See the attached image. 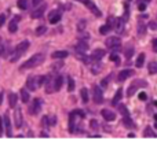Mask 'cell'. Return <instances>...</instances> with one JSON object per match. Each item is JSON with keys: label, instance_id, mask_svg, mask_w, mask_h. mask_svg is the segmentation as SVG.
Returning <instances> with one entry per match:
<instances>
[{"label": "cell", "instance_id": "6da1fadb", "mask_svg": "<svg viewBox=\"0 0 157 148\" xmlns=\"http://www.w3.org/2000/svg\"><path fill=\"white\" fill-rule=\"evenodd\" d=\"M43 62H44V55L43 54H35L30 59H28L24 64H21L20 70H30V69H35L37 66H40Z\"/></svg>", "mask_w": 157, "mask_h": 148}, {"label": "cell", "instance_id": "7a4b0ae2", "mask_svg": "<svg viewBox=\"0 0 157 148\" xmlns=\"http://www.w3.org/2000/svg\"><path fill=\"white\" fill-rule=\"evenodd\" d=\"M28 48H29V41L28 40H25V41H22V43H20V44L15 47V49H14V51L8 55V60H10V62H17L21 56L24 55L25 52L28 51Z\"/></svg>", "mask_w": 157, "mask_h": 148}, {"label": "cell", "instance_id": "3957f363", "mask_svg": "<svg viewBox=\"0 0 157 148\" xmlns=\"http://www.w3.org/2000/svg\"><path fill=\"white\" fill-rule=\"evenodd\" d=\"M76 118L84 119L85 118L84 111H81V110H73V111L69 114V132L70 133H76V124H75Z\"/></svg>", "mask_w": 157, "mask_h": 148}, {"label": "cell", "instance_id": "277c9868", "mask_svg": "<svg viewBox=\"0 0 157 148\" xmlns=\"http://www.w3.org/2000/svg\"><path fill=\"white\" fill-rule=\"evenodd\" d=\"M46 78H47V77H44V76H32V77H29L28 81H26V87H28V89H30V91H36L40 85L46 84Z\"/></svg>", "mask_w": 157, "mask_h": 148}, {"label": "cell", "instance_id": "5b68a950", "mask_svg": "<svg viewBox=\"0 0 157 148\" xmlns=\"http://www.w3.org/2000/svg\"><path fill=\"white\" fill-rule=\"evenodd\" d=\"M105 44L108 47L109 49H112V51H119L120 49V45H121V40L120 37H109L108 40L105 41Z\"/></svg>", "mask_w": 157, "mask_h": 148}, {"label": "cell", "instance_id": "8992f818", "mask_svg": "<svg viewBox=\"0 0 157 148\" xmlns=\"http://www.w3.org/2000/svg\"><path fill=\"white\" fill-rule=\"evenodd\" d=\"M41 106H43V100L41 99H33V102L30 103L29 106V114H32V115H37L41 110Z\"/></svg>", "mask_w": 157, "mask_h": 148}, {"label": "cell", "instance_id": "52a82bcc", "mask_svg": "<svg viewBox=\"0 0 157 148\" xmlns=\"http://www.w3.org/2000/svg\"><path fill=\"white\" fill-rule=\"evenodd\" d=\"M81 1L84 3V6H85V7L88 8L90 11L93 12V14H94L95 16H98V18H99V16H102V11L97 7V6H95V4H94V1H93V0H81Z\"/></svg>", "mask_w": 157, "mask_h": 148}, {"label": "cell", "instance_id": "ba28073f", "mask_svg": "<svg viewBox=\"0 0 157 148\" xmlns=\"http://www.w3.org/2000/svg\"><path fill=\"white\" fill-rule=\"evenodd\" d=\"M93 99L95 102V104H102L103 103V93H102L101 88L94 85L93 87Z\"/></svg>", "mask_w": 157, "mask_h": 148}, {"label": "cell", "instance_id": "9c48e42d", "mask_svg": "<svg viewBox=\"0 0 157 148\" xmlns=\"http://www.w3.org/2000/svg\"><path fill=\"white\" fill-rule=\"evenodd\" d=\"M146 85H148V84H146L143 80H137L132 85H131V87H130L128 89H127V96L131 97L134 93L137 92V89H138V88H141V87H146Z\"/></svg>", "mask_w": 157, "mask_h": 148}, {"label": "cell", "instance_id": "30bf717a", "mask_svg": "<svg viewBox=\"0 0 157 148\" xmlns=\"http://www.w3.org/2000/svg\"><path fill=\"white\" fill-rule=\"evenodd\" d=\"M101 114L105 118V121H108V122H112V121L116 119V114L113 111H110V110H108V108H103L101 111Z\"/></svg>", "mask_w": 157, "mask_h": 148}, {"label": "cell", "instance_id": "8fae6325", "mask_svg": "<svg viewBox=\"0 0 157 148\" xmlns=\"http://www.w3.org/2000/svg\"><path fill=\"white\" fill-rule=\"evenodd\" d=\"M134 74V71L131 70V69H125V70H121L120 73H119V77H117V80L119 81H125L127 78H130V77Z\"/></svg>", "mask_w": 157, "mask_h": 148}, {"label": "cell", "instance_id": "7c38bea8", "mask_svg": "<svg viewBox=\"0 0 157 148\" xmlns=\"http://www.w3.org/2000/svg\"><path fill=\"white\" fill-rule=\"evenodd\" d=\"M4 126H6V134H7L8 137H12V129H11V122H10V117H8V114H6L4 115Z\"/></svg>", "mask_w": 157, "mask_h": 148}, {"label": "cell", "instance_id": "4fadbf2b", "mask_svg": "<svg viewBox=\"0 0 157 148\" xmlns=\"http://www.w3.org/2000/svg\"><path fill=\"white\" fill-rule=\"evenodd\" d=\"M61 18H62V15H61L59 11H51L48 16V21H50V24H58L61 21Z\"/></svg>", "mask_w": 157, "mask_h": 148}, {"label": "cell", "instance_id": "5bb4252c", "mask_svg": "<svg viewBox=\"0 0 157 148\" xmlns=\"http://www.w3.org/2000/svg\"><path fill=\"white\" fill-rule=\"evenodd\" d=\"M105 55H106V51H105V49H95V51H93V54H91V58H93V60L99 62Z\"/></svg>", "mask_w": 157, "mask_h": 148}, {"label": "cell", "instance_id": "9a60e30c", "mask_svg": "<svg viewBox=\"0 0 157 148\" xmlns=\"http://www.w3.org/2000/svg\"><path fill=\"white\" fill-rule=\"evenodd\" d=\"M18 21H20V15H15V18L8 24V32H11V33L17 32V29H18Z\"/></svg>", "mask_w": 157, "mask_h": 148}, {"label": "cell", "instance_id": "2e32d148", "mask_svg": "<svg viewBox=\"0 0 157 148\" xmlns=\"http://www.w3.org/2000/svg\"><path fill=\"white\" fill-rule=\"evenodd\" d=\"M14 118H15V126L18 129L22 128V125H24V119H22V112L21 110H17L15 114H14Z\"/></svg>", "mask_w": 157, "mask_h": 148}, {"label": "cell", "instance_id": "e0dca14e", "mask_svg": "<svg viewBox=\"0 0 157 148\" xmlns=\"http://www.w3.org/2000/svg\"><path fill=\"white\" fill-rule=\"evenodd\" d=\"M46 7H47L46 4H41V6L37 8V10H35V11L32 12V18H33V19H37V18H40V16L43 15V12L46 11Z\"/></svg>", "mask_w": 157, "mask_h": 148}, {"label": "cell", "instance_id": "ac0fdd59", "mask_svg": "<svg viewBox=\"0 0 157 148\" xmlns=\"http://www.w3.org/2000/svg\"><path fill=\"white\" fill-rule=\"evenodd\" d=\"M62 84H64V77L58 76L55 80H54V92H58L61 89V87H62Z\"/></svg>", "mask_w": 157, "mask_h": 148}, {"label": "cell", "instance_id": "d6986e66", "mask_svg": "<svg viewBox=\"0 0 157 148\" xmlns=\"http://www.w3.org/2000/svg\"><path fill=\"white\" fill-rule=\"evenodd\" d=\"M124 18H119V19L114 21V29H116L119 33L123 32V29H124Z\"/></svg>", "mask_w": 157, "mask_h": 148}, {"label": "cell", "instance_id": "ffe728a7", "mask_svg": "<svg viewBox=\"0 0 157 148\" xmlns=\"http://www.w3.org/2000/svg\"><path fill=\"white\" fill-rule=\"evenodd\" d=\"M54 91V80H51L50 77L46 78V92L47 93H52Z\"/></svg>", "mask_w": 157, "mask_h": 148}, {"label": "cell", "instance_id": "44dd1931", "mask_svg": "<svg viewBox=\"0 0 157 148\" xmlns=\"http://www.w3.org/2000/svg\"><path fill=\"white\" fill-rule=\"evenodd\" d=\"M17 100H18V96H17V93H10L8 95V104H10V107L11 108H15L17 106Z\"/></svg>", "mask_w": 157, "mask_h": 148}, {"label": "cell", "instance_id": "7402d4cb", "mask_svg": "<svg viewBox=\"0 0 157 148\" xmlns=\"http://www.w3.org/2000/svg\"><path fill=\"white\" fill-rule=\"evenodd\" d=\"M69 54L68 51H55V52H52V59H64V58H66Z\"/></svg>", "mask_w": 157, "mask_h": 148}, {"label": "cell", "instance_id": "603a6c76", "mask_svg": "<svg viewBox=\"0 0 157 148\" xmlns=\"http://www.w3.org/2000/svg\"><path fill=\"white\" fill-rule=\"evenodd\" d=\"M123 125H124L125 128H128V129H134V128H135V124H134V121L130 118V115L123 118Z\"/></svg>", "mask_w": 157, "mask_h": 148}, {"label": "cell", "instance_id": "cb8c5ba5", "mask_svg": "<svg viewBox=\"0 0 157 148\" xmlns=\"http://www.w3.org/2000/svg\"><path fill=\"white\" fill-rule=\"evenodd\" d=\"M121 97H123V89H119V91L116 92V95H114V97H113V100H112L113 106H117L119 102L121 100Z\"/></svg>", "mask_w": 157, "mask_h": 148}, {"label": "cell", "instance_id": "d4e9b609", "mask_svg": "<svg viewBox=\"0 0 157 148\" xmlns=\"http://www.w3.org/2000/svg\"><path fill=\"white\" fill-rule=\"evenodd\" d=\"M20 93H21V100H22V103H28L29 102V92L28 91L24 88L20 91Z\"/></svg>", "mask_w": 157, "mask_h": 148}, {"label": "cell", "instance_id": "484cf974", "mask_svg": "<svg viewBox=\"0 0 157 148\" xmlns=\"http://www.w3.org/2000/svg\"><path fill=\"white\" fill-rule=\"evenodd\" d=\"M76 49L79 52H85L87 49H88V44L85 43V41H80L79 44H77V47H76Z\"/></svg>", "mask_w": 157, "mask_h": 148}, {"label": "cell", "instance_id": "4316f807", "mask_svg": "<svg viewBox=\"0 0 157 148\" xmlns=\"http://www.w3.org/2000/svg\"><path fill=\"white\" fill-rule=\"evenodd\" d=\"M113 29V26L110 24H106V25H103V26H101V29H99V33L101 34H108L110 30Z\"/></svg>", "mask_w": 157, "mask_h": 148}, {"label": "cell", "instance_id": "83f0119b", "mask_svg": "<svg viewBox=\"0 0 157 148\" xmlns=\"http://www.w3.org/2000/svg\"><path fill=\"white\" fill-rule=\"evenodd\" d=\"M80 95H81V100H83V103H88V99H90L88 91H87L85 88H83L80 91Z\"/></svg>", "mask_w": 157, "mask_h": 148}, {"label": "cell", "instance_id": "f1b7e54d", "mask_svg": "<svg viewBox=\"0 0 157 148\" xmlns=\"http://www.w3.org/2000/svg\"><path fill=\"white\" fill-rule=\"evenodd\" d=\"M143 134H145V137H157L156 133L153 132V129L150 128V126H146L145 130H143Z\"/></svg>", "mask_w": 157, "mask_h": 148}, {"label": "cell", "instance_id": "f546056e", "mask_svg": "<svg viewBox=\"0 0 157 148\" xmlns=\"http://www.w3.org/2000/svg\"><path fill=\"white\" fill-rule=\"evenodd\" d=\"M148 69H149L150 74H157V62H150Z\"/></svg>", "mask_w": 157, "mask_h": 148}, {"label": "cell", "instance_id": "4dcf8cb0", "mask_svg": "<svg viewBox=\"0 0 157 148\" xmlns=\"http://www.w3.org/2000/svg\"><path fill=\"white\" fill-rule=\"evenodd\" d=\"M143 63H145V54H139V56H138L137 59V67H142L143 66Z\"/></svg>", "mask_w": 157, "mask_h": 148}, {"label": "cell", "instance_id": "1f68e13d", "mask_svg": "<svg viewBox=\"0 0 157 148\" xmlns=\"http://www.w3.org/2000/svg\"><path fill=\"white\" fill-rule=\"evenodd\" d=\"M119 111L123 114V117H128L130 115L128 110H127V107H125L124 104H119Z\"/></svg>", "mask_w": 157, "mask_h": 148}, {"label": "cell", "instance_id": "d6a6232c", "mask_svg": "<svg viewBox=\"0 0 157 148\" xmlns=\"http://www.w3.org/2000/svg\"><path fill=\"white\" fill-rule=\"evenodd\" d=\"M75 80H73L72 77H68V91L69 92H72L73 89H75Z\"/></svg>", "mask_w": 157, "mask_h": 148}, {"label": "cell", "instance_id": "836d02e7", "mask_svg": "<svg viewBox=\"0 0 157 148\" xmlns=\"http://www.w3.org/2000/svg\"><path fill=\"white\" fill-rule=\"evenodd\" d=\"M41 126L44 129H48L51 125H50V118L48 117H43V119H41Z\"/></svg>", "mask_w": 157, "mask_h": 148}, {"label": "cell", "instance_id": "e575fe53", "mask_svg": "<svg viewBox=\"0 0 157 148\" xmlns=\"http://www.w3.org/2000/svg\"><path fill=\"white\" fill-rule=\"evenodd\" d=\"M17 6H18V8H21V10H26V8H28V1H26V0H18Z\"/></svg>", "mask_w": 157, "mask_h": 148}, {"label": "cell", "instance_id": "d590c367", "mask_svg": "<svg viewBox=\"0 0 157 148\" xmlns=\"http://www.w3.org/2000/svg\"><path fill=\"white\" fill-rule=\"evenodd\" d=\"M46 32H47V26H44V25H41V26H39V28L36 29L37 36H41V34H44Z\"/></svg>", "mask_w": 157, "mask_h": 148}, {"label": "cell", "instance_id": "8d00e7d4", "mask_svg": "<svg viewBox=\"0 0 157 148\" xmlns=\"http://www.w3.org/2000/svg\"><path fill=\"white\" fill-rule=\"evenodd\" d=\"M124 55H125V58H128V59H130V58L134 55V48H132V47H128V48H125Z\"/></svg>", "mask_w": 157, "mask_h": 148}, {"label": "cell", "instance_id": "74e56055", "mask_svg": "<svg viewBox=\"0 0 157 148\" xmlns=\"http://www.w3.org/2000/svg\"><path fill=\"white\" fill-rule=\"evenodd\" d=\"M90 126H91V129H98L99 128V124H98L97 119H91L90 121Z\"/></svg>", "mask_w": 157, "mask_h": 148}, {"label": "cell", "instance_id": "f35d334b", "mask_svg": "<svg viewBox=\"0 0 157 148\" xmlns=\"http://www.w3.org/2000/svg\"><path fill=\"white\" fill-rule=\"evenodd\" d=\"M85 25H87V22H85V19H81L80 22H79V26H77V29H79V30H84V28H85Z\"/></svg>", "mask_w": 157, "mask_h": 148}, {"label": "cell", "instance_id": "ab89813d", "mask_svg": "<svg viewBox=\"0 0 157 148\" xmlns=\"http://www.w3.org/2000/svg\"><path fill=\"white\" fill-rule=\"evenodd\" d=\"M110 60L114 62V63H119V62H120V58H119L117 54H112V55H110Z\"/></svg>", "mask_w": 157, "mask_h": 148}, {"label": "cell", "instance_id": "60d3db41", "mask_svg": "<svg viewBox=\"0 0 157 148\" xmlns=\"http://www.w3.org/2000/svg\"><path fill=\"white\" fill-rule=\"evenodd\" d=\"M6 48H7V47H6V45L3 44V40L0 39V56H1V55H3V54H4V51H6Z\"/></svg>", "mask_w": 157, "mask_h": 148}, {"label": "cell", "instance_id": "b9f144b4", "mask_svg": "<svg viewBox=\"0 0 157 148\" xmlns=\"http://www.w3.org/2000/svg\"><path fill=\"white\" fill-rule=\"evenodd\" d=\"M138 10H139V11H145L146 10V3L145 1H141V3L138 4Z\"/></svg>", "mask_w": 157, "mask_h": 148}, {"label": "cell", "instance_id": "7bdbcfd3", "mask_svg": "<svg viewBox=\"0 0 157 148\" xmlns=\"http://www.w3.org/2000/svg\"><path fill=\"white\" fill-rule=\"evenodd\" d=\"M109 78H110V77H106V78H103V80H102L101 85H102V87H103V88H106V87H108V85H109Z\"/></svg>", "mask_w": 157, "mask_h": 148}, {"label": "cell", "instance_id": "ee69618b", "mask_svg": "<svg viewBox=\"0 0 157 148\" xmlns=\"http://www.w3.org/2000/svg\"><path fill=\"white\" fill-rule=\"evenodd\" d=\"M138 32H139V33H145V25H143V24L138 25Z\"/></svg>", "mask_w": 157, "mask_h": 148}, {"label": "cell", "instance_id": "f6af8a7d", "mask_svg": "<svg viewBox=\"0 0 157 148\" xmlns=\"http://www.w3.org/2000/svg\"><path fill=\"white\" fill-rule=\"evenodd\" d=\"M4 22H6V15H3V14H1V15H0V28L4 25Z\"/></svg>", "mask_w": 157, "mask_h": 148}, {"label": "cell", "instance_id": "bcb514c9", "mask_svg": "<svg viewBox=\"0 0 157 148\" xmlns=\"http://www.w3.org/2000/svg\"><path fill=\"white\" fill-rule=\"evenodd\" d=\"M146 97H148V96H146L145 92H141V93H139V100H146Z\"/></svg>", "mask_w": 157, "mask_h": 148}, {"label": "cell", "instance_id": "7dc6e473", "mask_svg": "<svg viewBox=\"0 0 157 148\" xmlns=\"http://www.w3.org/2000/svg\"><path fill=\"white\" fill-rule=\"evenodd\" d=\"M3 118L0 117V134H1V132H3V125H4V122H3Z\"/></svg>", "mask_w": 157, "mask_h": 148}, {"label": "cell", "instance_id": "c3c4849f", "mask_svg": "<svg viewBox=\"0 0 157 148\" xmlns=\"http://www.w3.org/2000/svg\"><path fill=\"white\" fill-rule=\"evenodd\" d=\"M41 1L43 0H32V6H39V4H41Z\"/></svg>", "mask_w": 157, "mask_h": 148}, {"label": "cell", "instance_id": "681fc988", "mask_svg": "<svg viewBox=\"0 0 157 148\" xmlns=\"http://www.w3.org/2000/svg\"><path fill=\"white\" fill-rule=\"evenodd\" d=\"M149 28L152 29V30H156L157 26H156V24H154V22H150V24H149Z\"/></svg>", "mask_w": 157, "mask_h": 148}, {"label": "cell", "instance_id": "f907efd6", "mask_svg": "<svg viewBox=\"0 0 157 148\" xmlns=\"http://www.w3.org/2000/svg\"><path fill=\"white\" fill-rule=\"evenodd\" d=\"M1 103H3V93L0 92V104H1Z\"/></svg>", "mask_w": 157, "mask_h": 148}, {"label": "cell", "instance_id": "816d5d0a", "mask_svg": "<svg viewBox=\"0 0 157 148\" xmlns=\"http://www.w3.org/2000/svg\"><path fill=\"white\" fill-rule=\"evenodd\" d=\"M41 137H50V136L47 134V133H44V132H43V133H41Z\"/></svg>", "mask_w": 157, "mask_h": 148}, {"label": "cell", "instance_id": "f5cc1de1", "mask_svg": "<svg viewBox=\"0 0 157 148\" xmlns=\"http://www.w3.org/2000/svg\"><path fill=\"white\" fill-rule=\"evenodd\" d=\"M153 51H154V52H157V44H156V45H153Z\"/></svg>", "mask_w": 157, "mask_h": 148}, {"label": "cell", "instance_id": "db71d44e", "mask_svg": "<svg viewBox=\"0 0 157 148\" xmlns=\"http://www.w3.org/2000/svg\"><path fill=\"white\" fill-rule=\"evenodd\" d=\"M141 1H145V3H149L150 0H141Z\"/></svg>", "mask_w": 157, "mask_h": 148}, {"label": "cell", "instance_id": "11a10c76", "mask_svg": "<svg viewBox=\"0 0 157 148\" xmlns=\"http://www.w3.org/2000/svg\"><path fill=\"white\" fill-rule=\"evenodd\" d=\"M154 119H156V121H157V114H154Z\"/></svg>", "mask_w": 157, "mask_h": 148}]
</instances>
